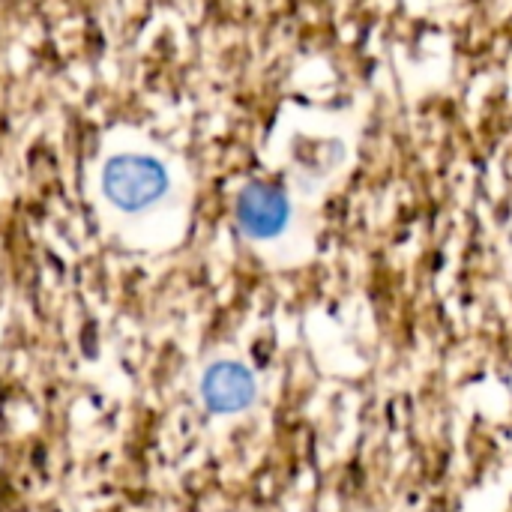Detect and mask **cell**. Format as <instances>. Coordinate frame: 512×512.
Wrapping results in <instances>:
<instances>
[{
    "label": "cell",
    "mask_w": 512,
    "mask_h": 512,
    "mask_svg": "<svg viewBox=\"0 0 512 512\" xmlns=\"http://www.w3.org/2000/svg\"><path fill=\"white\" fill-rule=\"evenodd\" d=\"M105 195L123 210H141L162 198L168 189V174L159 162L147 156H114L102 174Z\"/></svg>",
    "instance_id": "obj_1"
},
{
    "label": "cell",
    "mask_w": 512,
    "mask_h": 512,
    "mask_svg": "<svg viewBox=\"0 0 512 512\" xmlns=\"http://www.w3.org/2000/svg\"><path fill=\"white\" fill-rule=\"evenodd\" d=\"M288 198L276 192L273 186L252 183L237 198V216L240 225L255 237H273L288 225Z\"/></svg>",
    "instance_id": "obj_2"
},
{
    "label": "cell",
    "mask_w": 512,
    "mask_h": 512,
    "mask_svg": "<svg viewBox=\"0 0 512 512\" xmlns=\"http://www.w3.org/2000/svg\"><path fill=\"white\" fill-rule=\"evenodd\" d=\"M204 399L213 411H240L255 399V381L243 366L219 363L204 375Z\"/></svg>",
    "instance_id": "obj_3"
}]
</instances>
